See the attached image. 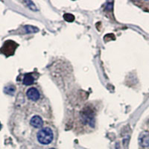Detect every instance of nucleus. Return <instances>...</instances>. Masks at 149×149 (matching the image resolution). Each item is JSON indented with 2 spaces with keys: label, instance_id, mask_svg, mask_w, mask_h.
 <instances>
[{
  "label": "nucleus",
  "instance_id": "0eeeda50",
  "mask_svg": "<svg viewBox=\"0 0 149 149\" xmlns=\"http://www.w3.org/2000/svg\"><path fill=\"white\" fill-rule=\"evenodd\" d=\"M25 30H26V32L28 33H35L37 31H38V29L36 27H34V26H25Z\"/></svg>",
  "mask_w": 149,
  "mask_h": 149
},
{
  "label": "nucleus",
  "instance_id": "423d86ee",
  "mask_svg": "<svg viewBox=\"0 0 149 149\" xmlns=\"http://www.w3.org/2000/svg\"><path fill=\"white\" fill-rule=\"evenodd\" d=\"M34 82V78L31 74H26L23 78V84L26 86L33 84Z\"/></svg>",
  "mask_w": 149,
  "mask_h": 149
},
{
  "label": "nucleus",
  "instance_id": "f03ea898",
  "mask_svg": "<svg viewBox=\"0 0 149 149\" xmlns=\"http://www.w3.org/2000/svg\"><path fill=\"white\" fill-rule=\"evenodd\" d=\"M26 95H27V97L30 100L34 101V102L38 100L40 98V96L39 91L36 88H34V87L29 89L27 93H26Z\"/></svg>",
  "mask_w": 149,
  "mask_h": 149
},
{
  "label": "nucleus",
  "instance_id": "7ed1b4c3",
  "mask_svg": "<svg viewBox=\"0 0 149 149\" xmlns=\"http://www.w3.org/2000/svg\"><path fill=\"white\" fill-rule=\"evenodd\" d=\"M31 125L35 128H40L43 125V121L42 118L40 117L39 116H34L31 118L30 121Z\"/></svg>",
  "mask_w": 149,
  "mask_h": 149
},
{
  "label": "nucleus",
  "instance_id": "39448f33",
  "mask_svg": "<svg viewBox=\"0 0 149 149\" xmlns=\"http://www.w3.org/2000/svg\"><path fill=\"white\" fill-rule=\"evenodd\" d=\"M82 116H83V119L86 123H89L90 126H93L94 124L92 122V121L94 122V115L92 113H90V110H85L84 113H82Z\"/></svg>",
  "mask_w": 149,
  "mask_h": 149
},
{
  "label": "nucleus",
  "instance_id": "9d476101",
  "mask_svg": "<svg viewBox=\"0 0 149 149\" xmlns=\"http://www.w3.org/2000/svg\"><path fill=\"white\" fill-rule=\"evenodd\" d=\"M25 3H26V5H28V7H29L30 9H31V10H37V9L36 8L35 5H34V2H31V1H26V2H25Z\"/></svg>",
  "mask_w": 149,
  "mask_h": 149
},
{
  "label": "nucleus",
  "instance_id": "9b49d317",
  "mask_svg": "<svg viewBox=\"0 0 149 149\" xmlns=\"http://www.w3.org/2000/svg\"><path fill=\"white\" fill-rule=\"evenodd\" d=\"M0 127H1V124H0Z\"/></svg>",
  "mask_w": 149,
  "mask_h": 149
},
{
  "label": "nucleus",
  "instance_id": "6e6552de",
  "mask_svg": "<svg viewBox=\"0 0 149 149\" xmlns=\"http://www.w3.org/2000/svg\"><path fill=\"white\" fill-rule=\"evenodd\" d=\"M5 92L7 93V94H9V95H13L14 93V92H15V88H14V86H9L5 89Z\"/></svg>",
  "mask_w": 149,
  "mask_h": 149
},
{
  "label": "nucleus",
  "instance_id": "20e7f679",
  "mask_svg": "<svg viewBox=\"0 0 149 149\" xmlns=\"http://www.w3.org/2000/svg\"><path fill=\"white\" fill-rule=\"evenodd\" d=\"M139 143L143 147H148L149 146V133L147 131L142 133L139 138Z\"/></svg>",
  "mask_w": 149,
  "mask_h": 149
},
{
  "label": "nucleus",
  "instance_id": "1a4fd4ad",
  "mask_svg": "<svg viewBox=\"0 0 149 149\" xmlns=\"http://www.w3.org/2000/svg\"><path fill=\"white\" fill-rule=\"evenodd\" d=\"M63 17H64L65 20L67 21V22H72V21L74 20V16L72 15V14H64Z\"/></svg>",
  "mask_w": 149,
  "mask_h": 149
},
{
  "label": "nucleus",
  "instance_id": "f257e3e1",
  "mask_svg": "<svg viewBox=\"0 0 149 149\" xmlns=\"http://www.w3.org/2000/svg\"><path fill=\"white\" fill-rule=\"evenodd\" d=\"M37 140L39 141L40 143L42 145H49L50 144L53 140V135L52 130L49 127H45L40 130L37 133Z\"/></svg>",
  "mask_w": 149,
  "mask_h": 149
},
{
  "label": "nucleus",
  "instance_id": "f8f14e48",
  "mask_svg": "<svg viewBox=\"0 0 149 149\" xmlns=\"http://www.w3.org/2000/svg\"><path fill=\"white\" fill-rule=\"evenodd\" d=\"M51 149H54V148H51Z\"/></svg>",
  "mask_w": 149,
  "mask_h": 149
}]
</instances>
